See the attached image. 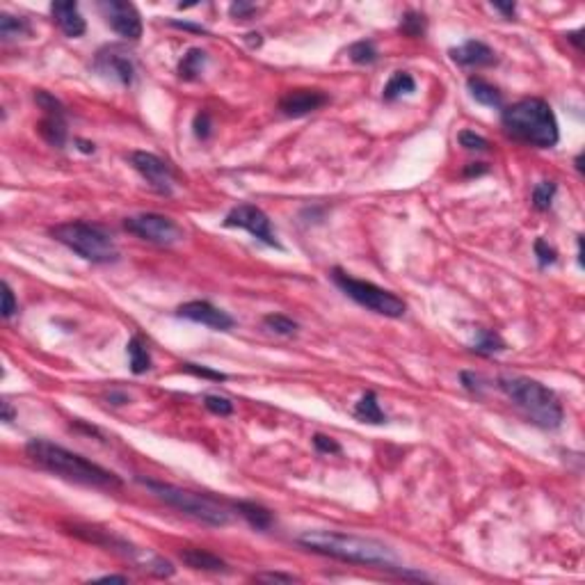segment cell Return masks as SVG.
<instances>
[{
    "label": "cell",
    "instance_id": "cell-42",
    "mask_svg": "<svg viewBox=\"0 0 585 585\" xmlns=\"http://www.w3.org/2000/svg\"><path fill=\"white\" fill-rule=\"evenodd\" d=\"M229 12H231V16H236V18H249L252 14L256 12V7L249 5V3H233L229 7Z\"/></svg>",
    "mask_w": 585,
    "mask_h": 585
},
{
    "label": "cell",
    "instance_id": "cell-30",
    "mask_svg": "<svg viewBox=\"0 0 585 585\" xmlns=\"http://www.w3.org/2000/svg\"><path fill=\"white\" fill-rule=\"evenodd\" d=\"M263 323H266V327L270 331H275V334H279V336H295L297 329H300V325L295 323V320L284 316V314H268L266 318H263Z\"/></svg>",
    "mask_w": 585,
    "mask_h": 585
},
{
    "label": "cell",
    "instance_id": "cell-8",
    "mask_svg": "<svg viewBox=\"0 0 585 585\" xmlns=\"http://www.w3.org/2000/svg\"><path fill=\"white\" fill-rule=\"evenodd\" d=\"M329 277L350 300L357 302L359 307H364V309L384 316V318H403L405 316L407 305H405L403 297L396 295V292L386 290V288H379L377 284H373V281L357 279L353 275H348V272L341 270V268L331 270Z\"/></svg>",
    "mask_w": 585,
    "mask_h": 585
},
{
    "label": "cell",
    "instance_id": "cell-33",
    "mask_svg": "<svg viewBox=\"0 0 585 585\" xmlns=\"http://www.w3.org/2000/svg\"><path fill=\"white\" fill-rule=\"evenodd\" d=\"M203 407H206L208 412L215 414V416H231L233 414V403L224 396H206L203 398Z\"/></svg>",
    "mask_w": 585,
    "mask_h": 585
},
{
    "label": "cell",
    "instance_id": "cell-40",
    "mask_svg": "<svg viewBox=\"0 0 585 585\" xmlns=\"http://www.w3.org/2000/svg\"><path fill=\"white\" fill-rule=\"evenodd\" d=\"M460 379H462V384H464V389L466 391H471V394H475V396H480L483 394V379H480V375H475V373H469V370H464V373H460Z\"/></svg>",
    "mask_w": 585,
    "mask_h": 585
},
{
    "label": "cell",
    "instance_id": "cell-27",
    "mask_svg": "<svg viewBox=\"0 0 585 585\" xmlns=\"http://www.w3.org/2000/svg\"><path fill=\"white\" fill-rule=\"evenodd\" d=\"M555 192H558V185H555V181H540L538 185H535L533 194H531V201H533L535 211H540V213L549 211L551 203H553Z\"/></svg>",
    "mask_w": 585,
    "mask_h": 585
},
{
    "label": "cell",
    "instance_id": "cell-10",
    "mask_svg": "<svg viewBox=\"0 0 585 585\" xmlns=\"http://www.w3.org/2000/svg\"><path fill=\"white\" fill-rule=\"evenodd\" d=\"M222 224L224 227H229V229H245L252 238L261 240L263 245L281 249V242L277 240V233L272 231L270 218L259 206H254V203H238V206H233L227 213V218H224Z\"/></svg>",
    "mask_w": 585,
    "mask_h": 585
},
{
    "label": "cell",
    "instance_id": "cell-11",
    "mask_svg": "<svg viewBox=\"0 0 585 585\" xmlns=\"http://www.w3.org/2000/svg\"><path fill=\"white\" fill-rule=\"evenodd\" d=\"M129 160L133 165V170L140 174V177L151 185V188L170 197L174 192V183H177V177L170 167V162H165L160 155H155L151 151H133L129 155Z\"/></svg>",
    "mask_w": 585,
    "mask_h": 585
},
{
    "label": "cell",
    "instance_id": "cell-31",
    "mask_svg": "<svg viewBox=\"0 0 585 585\" xmlns=\"http://www.w3.org/2000/svg\"><path fill=\"white\" fill-rule=\"evenodd\" d=\"M425 28H427V21H425V16L423 14H418V12H407L403 16V21H401V32L407 35V37H423L425 35Z\"/></svg>",
    "mask_w": 585,
    "mask_h": 585
},
{
    "label": "cell",
    "instance_id": "cell-13",
    "mask_svg": "<svg viewBox=\"0 0 585 585\" xmlns=\"http://www.w3.org/2000/svg\"><path fill=\"white\" fill-rule=\"evenodd\" d=\"M94 69L103 76L114 78V81H119L126 87H131L135 81V64L131 60V55L119 46L101 48L94 57Z\"/></svg>",
    "mask_w": 585,
    "mask_h": 585
},
{
    "label": "cell",
    "instance_id": "cell-15",
    "mask_svg": "<svg viewBox=\"0 0 585 585\" xmlns=\"http://www.w3.org/2000/svg\"><path fill=\"white\" fill-rule=\"evenodd\" d=\"M329 103V96L320 90H290L286 96H281L279 110L286 117H305L320 110Z\"/></svg>",
    "mask_w": 585,
    "mask_h": 585
},
{
    "label": "cell",
    "instance_id": "cell-29",
    "mask_svg": "<svg viewBox=\"0 0 585 585\" xmlns=\"http://www.w3.org/2000/svg\"><path fill=\"white\" fill-rule=\"evenodd\" d=\"M348 57L355 64H373V62H377L379 53L370 39H364V42H357L348 48Z\"/></svg>",
    "mask_w": 585,
    "mask_h": 585
},
{
    "label": "cell",
    "instance_id": "cell-50",
    "mask_svg": "<svg viewBox=\"0 0 585 585\" xmlns=\"http://www.w3.org/2000/svg\"><path fill=\"white\" fill-rule=\"evenodd\" d=\"M174 25H177V28H185V30H194V32H203V28H199V25H190V23H177V21H174Z\"/></svg>",
    "mask_w": 585,
    "mask_h": 585
},
{
    "label": "cell",
    "instance_id": "cell-14",
    "mask_svg": "<svg viewBox=\"0 0 585 585\" xmlns=\"http://www.w3.org/2000/svg\"><path fill=\"white\" fill-rule=\"evenodd\" d=\"M177 316L185 318V320H192V323L206 325L211 329H218V331H227L233 327V318L227 314V311L218 309L215 305H211L206 300L185 302V305H181L177 309Z\"/></svg>",
    "mask_w": 585,
    "mask_h": 585
},
{
    "label": "cell",
    "instance_id": "cell-9",
    "mask_svg": "<svg viewBox=\"0 0 585 585\" xmlns=\"http://www.w3.org/2000/svg\"><path fill=\"white\" fill-rule=\"evenodd\" d=\"M124 229L158 247H172L183 240V229L172 218L160 215V213H142V215L126 218Z\"/></svg>",
    "mask_w": 585,
    "mask_h": 585
},
{
    "label": "cell",
    "instance_id": "cell-26",
    "mask_svg": "<svg viewBox=\"0 0 585 585\" xmlns=\"http://www.w3.org/2000/svg\"><path fill=\"white\" fill-rule=\"evenodd\" d=\"M30 35V25H28L25 18H18L12 14H0V37L9 42V39H18Z\"/></svg>",
    "mask_w": 585,
    "mask_h": 585
},
{
    "label": "cell",
    "instance_id": "cell-32",
    "mask_svg": "<svg viewBox=\"0 0 585 585\" xmlns=\"http://www.w3.org/2000/svg\"><path fill=\"white\" fill-rule=\"evenodd\" d=\"M35 103L44 110V114H66L62 101L55 99V96L51 92H46V90L35 92Z\"/></svg>",
    "mask_w": 585,
    "mask_h": 585
},
{
    "label": "cell",
    "instance_id": "cell-43",
    "mask_svg": "<svg viewBox=\"0 0 585 585\" xmlns=\"http://www.w3.org/2000/svg\"><path fill=\"white\" fill-rule=\"evenodd\" d=\"M0 409H3V421L5 423H12L14 418H16V409L12 407V403H9V401L0 403Z\"/></svg>",
    "mask_w": 585,
    "mask_h": 585
},
{
    "label": "cell",
    "instance_id": "cell-17",
    "mask_svg": "<svg viewBox=\"0 0 585 585\" xmlns=\"http://www.w3.org/2000/svg\"><path fill=\"white\" fill-rule=\"evenodd\" d=\"M51 14L55 18V23L60 25V30L71 37V39H78L83 37L85 30H87V23L81 14V9L73 3V0H57V3L51 5Z\"/></svg>",
    "mask_w": 585,
    "mask_h": 585
},
{
    "label": "cell",
    "instance_id": "cell-28",
    "mask_svg": "<svg viewBox=\"0 0 585 585\" xmlns=\"http://www.w3.org/2000/svg\"><path fill=\"white\" fill-rule=\"evenodd\" d=\"M473 350L478 355H494V353H501L505 350V341L496 334V331H490V329H480L478 331V341Z\"/></svg>",
    "mask_w": 585,
    "mask_h": 585
},
{
    "label": "cell",
    "instance_id": "cell-24",
    "mask_svg": "<svg viewBox=\"0 0 585 585\" xmlns=\"http://www.w3.org/2000/svg\"><path fill=\"white\" fill-rule=\"evenodd\" d=\"M126 353H129V359H131V370L135 375H142L146 370L151 368V355H149V348L140 338V336H133L129 341V345H126Z\"/></svg>",
    "mask_w": 585,
    "mask_h": 585
},
{
    "label": "cell",
    "instance_id": "cell-47",
    "mask_svg": "<svg viewBox=\"0 0 585 585\" xmlns=\"http://www.w3.org/2000/svg\"><path fill=\"white\" fill-rule=\"evenodd\" d=\"M76 144H78V149H81L83 153H94V144H92V142H87V140H81V138H78V140H76Z\"/></svg>",
    "mask_w": 585,
    "mask_h": 585
},
{
    "label": "cell",
    "instance_id": "cell-18",
    "mask_svg": "<svg viewBox=\"0 0 585 585\" xmlns=\"http://www.w3.org/2000/svg\"><path fill=\"white\" fill-rule=\"evenodd\" d=\"M181 560L188 565L190 569H197V572H215V574L229 572V565L224 562L220 555L211 553L206 549H194V547L183 549L181 551Z\"/></svg>",
    "mask_w": 585,
    "mask_h": 585
},
{
    "label": "cell",
    "instance_id": "cell-3",
    "mask_svg": "<svg viewBox=\"0 0 585 585\" xmlns=\"http://www.w3.org/2000/svg\"><path fill=\"white\" fill-rule=\"evenodd\" d=\"M501 124L508 138L535 149H551L560 140L558 119L542 99H521L503 108Z\"/></svg>",
    "mask_w": 585,
    "mask_h": 585
},
{
    "label": "cell",
    "instance_id": "cell-37",
    "mask_svg": "<svg viewBox=\"0 0 585 585\" xmlns=\"http://www.w3.org/2000/svg\"><path fill=\"white\" fill-rule=\"evenodd\" d=\"M3 307H0V314H3V318H12L16 311H18V302L14 297V290L12 286L7 284V281H3Z\"/></svg>",
    "mask_w": 585,
    "mask_h": 585
},
{
    "label": "cell",
    "instance_id": "cell-38",
    "mask_svg": "<svg viewBox=\"0 0 585 585\" xmlns=\"http://www.w3.org/2000/svg\"><path fill=\"white\" fill-rule=\"evenodd\" d=\"M192 129H194V135H197L199 140H208L211 138V129H213V124H211V114L206 110H201L197 112V117H194V124H192Z\"/></svg>",
    "mask_w": 585,
    "mask_h": 585
},
{
    "label": "cell",
    "instance_id": "cell-48",
    "mask_svg": "<svg viewBox=\"0 0 585 585\" xmlns=\"http://www.w3.org/2000/svg\"><path fill=\"white\" fill-rule=\"evenodd\" d=\"M581 35H583V30H577V32H569V35H567V39H569V42H572L574 46H577V48H581Z\"/></svg>",
    "mask_w": 585,
    "mask_h": 585
},
{
    "label": "cell",
    "instance_id": "cell-2",
    "mask_svg": "<svg viewBox=\"0 0 585 585\" xmlns=\"http://www.w3.org/2000/svg\"><path fill=\"white\" fill-rule=\"evenodd\" d=\"M25 455L39 469L76 485L96 487V490H119L124 485L117 473L103 469L101 464L87 460V457L73 451H66L60 444L48 442V439H30L25 444Z\"/></svg>",
    "mask_w": 585,
    "mask_h": 585
},
{
    "label": "cell",
    "instance_id": "cell-41",
    "mask_svg": "<svg viewBox=\"0 0 585 585\" xmlns=\"http://www.w3.org/2000/svg\"><path fill=\"white\" fill-rule=\"evenodd\" d=\"M256 581H268V583H297L300 579H295L292 574H281V572H263L254 577Z\"/></svg>",
    "mask_w": 585,
    "mask_h": 585
},
{
    "label": "cell",
    "instance_id": "cell-46",
    "mask_svg": "<svg viewBox=\"0 0 585 585\" xmlns=\"http://www.w3.org/2000/svg\"><path fill=\"white\" fill-rule=\"evenodd\" d=\"M96 581H110V583H129V577H122V574H108V577H101Z\"/></svg>",
    "mask_w": 585,
    "mask_h": 585
},
{
    "label": "cell",
    "instance_id": "cell-25",
    "mask_svg": "<svg viewBox=\"0 0 585 585\" xmlns=\"http://www.w3.org/2000/svg\"><path fill=\"white\" fill-rule=\"evenodd\" d=\"M203 64H206V53L201 48H190L179 62V76L183 81H197L203 71Z\"/></svg>",
    "mask_w": 585,
    "mask_h": 585
},
{
    "label": "cell",
    "instance_id": "cell-1",
    "mask_svg": "<svg viewBox=\"0 0 585 585\" xmlns=\"http://www.w3.org/2000/svg\"><path fill=\"white\" fill-rule=\"evenodd\" d=\"M297 544L302 549L318 555H327V558H336L353 565H368V567L379 569H398L401 574H405L403 567H398V558L391 547H386L379 540L364 538V535L338 531H307L297 538Z\"/></svg>",
    "mask_w": 585,
    "mask_h": 585
},
{
    "label": "cell",
    "instance_id": "cell-20",
    "mask_svg": "<svg viewBox=\"0 0 585 585\" xmlns=\"http://www.w3.org/2000/svg\"><path fill=\"white\" fill-rule=\"evenodd\" d=\"M233 508H236V512L245 519L252 528H256V531H270L272 528V524H275V516H272V512L268 508H263L261 503H254V501H238V503H233Z\"/></svg>",
    "mask_w": 585,
    "mask_h": 585
},
{
    "label": "cell",
    "instance_id": "cell-16",
    "mask_svg": "<svg viewBox=\"0 0 585 585\" xmlns=\"http://www.w3.org/2000/svg\"><path fill=\"white\" fill-rule=\"evenodd\" d=\"M451 60L460 66H492L496 64V53L490 46L483 42H475V39H469L462 46L451 48L448 51Z\"/></svg>",
    "mask_w": 585,
    "mask_h": 585
},
{
    "label": "cell",
    "instance_id": "cell-4",
    "mask_svg": "<svg viewBox=\"0 0 585 585\" xmlns=\"http://www.w3.org/2000/svg\"><path fill=\"white\" fill-rule=\"evenodd\" d=\"M499 389L512 401V405L542 430H555L562 425V405L549 386L524 375H501Z\"/></svg>",
    "mask_w": 585,
    "mask_h": 585
},
{
    "label": "cell",
    "instance_id": "cell-34",
    "mask_svg": "<svg viewBox=\"0 0 585 585\" xmlns=\"http://www.w3.org/2000/svg\"><path fill=\"white\" fill-rule=\"evenodd\" d=\"M535 256H538L540 268H547V266H553V263L558 261V252H555L544 238H538L535 240Z\"/></svg>",
    "mask_w": 585,
    "mask_h": 585
},
{
    "label": "cell",
    "instance_id": "cell-44",
    "mask_svg": "<svg viewBox=\"0 0 585 585\" xmlns=\"http://www.w3.org/2000/svg\"><path fill=\"white\" fill-rule=\"evenodd\" d=\"M492 7L496 9V12L505 14L508 18H512V16H514V12H516V5H514V3H492Z\"/></svg>",
    "mask_w": 585,
    "mask_h": 585
},
{
    "label": "cell",
    "instance_id": "cell-49",
    "mask_svg": "<svg viewBox=\"0 0 585 585\" xmlns=\"http://www.w3.org/2000/svg\"><path fill=\"white\" fill-rule=\"evenodd\" d=\"M485 172H487V167H485V165H483V167H475V162H473L471 167L466 170L464 174H466V177H473V174H475V177H478V174H485Z\"/></svg>",
    "mask_w": 585,
    "mask_h": 585
},
{
    "label": "cell",
    "instance_id": "cell-19",
    "mask_svg": "<svg viewBox=\"0 0 585 585\" xmlns=\"http://www.w3.org/2000/svg\"><path fill=\"white\" fill-rule=\"evenodd\" d=\"M39 135L55 149H64L69 129H66V114H44V119L37 124Z\"/></svg>",
    "mask_w": 585,
    "mask_h": 585
},
{
    "label": "cell",
    "instance_id": "cell-22",
    "mask_svg": "<svg viewBox=\"0 0 585 585\" xmlns=\"http://www.w3.org/2000/svg\"><path fill=\"white\" fill-rule=\"evenodd\" d=\"M355 416L362 423H370V425L386 423V416H384L382 407L377 403V396L373 391H366L362 398H359V403L355 405Z\"/></svg>",
    "mask_w": 585,
    "mask_h": 585
},
{
    "label": "cell",
    "instance_id": "cell-21",
    "mask_svg": "<svg viewBox=\"0 0 585 585\" xmlns=\"http://www.w3.org/2000/svg\"><path fill=\"white\" fill-rule=\"evenodd\" d=\"M466 87H469V94L473 99L485 105V108H503V94L499 92V87H494L492 83H487L480 76H471L466 81Z\"/></svg>",
    "mask_w": 585,
    "mask_h": 585
},
{
    "label": "cell",
    "instance_id": "cell-23",
    "mask_svg": "<svg viewBox=\"0 0 585 585\" xmlns=\"http://www.w3.org/2000/svg\"><path fill=\"white\" fill-rule=\"evenodd\" d=\"M414 90H416V83H414L412 73H407V71H396L391 78H389V83L384 85L382 99H384V101H396V99H401L403 94H412Z\"/></svg>",
    "mask_w": 585,
    "mask_h": 585
},
{
    "label": "cell",
    "instance_id": "cell-36",
    "mask_svg": "<svg viewBox=\"0 0 585 585\" xmlns=\"http://www.w3.org/2000/svg\"><path fill=\"white\" fill-rule=\"evenodd\" d=\"M314 448L318 453H325V455H338L341 453V444L336 442L334 437H327V435H314Z\"/></svg>",
    "mask_w": 585,
    "mask_h": 585
},
{
    "label": "cell",
    "instance_id": "cell-6",
    "mask_svg": "<svg viewBox=\"0 0 585 585\" xmlns=\"http://www.w3.org/2000/svg\"><path fill=\"white\" fill-rule=\"evenodd\" d=\"M140 483L149 490L155 499H160L165 505L183 512L185 516H192L194 521H201L206 526H227L229 524V512L224 505H220L211 496H203L197 492L183 490V487L160 483V480H149V478H140Z\"/></svg>",
    "mask_w": 585,
    "mask_h": 585
},
{
    "label": "cell",
    "instance_id": "cell-39",
    "mask_svg": "<svg viewBox=\"0 0 585 585\" xmlns=\"http://www.w3.org/2000/svg\"><path fill=\"white\" fill-rule=\"evenodd\" d=\"M183 370H188V373L197 375V377H206V379H215V382H222V379H227L224 373H218V370H211L208 366H197V364H181Z\"/></svg>",
    "mask_w": 585,
    "mask_h": 585
},
{
    "label": "cell",
    "instance_id": "cell-45",
    "mask_svg": "<svg viewBox=\"0 0 585 585\" xmlns=\"http://www.w3.org/2000/svg\"><path fill=\"white\" fill-rule=\"evenodd\" d=\"M108 401H110L112 405H126V403H129V396L122 394V391H110V394H108Z\"/></svg>",
    "mask_w": 585,
    "mask_h": 585
},
{
    "label": "cell",
    "instance_id": "cell-12",
    "mask_svg": "<svg viewBox=\"0 0 585 585\" xmlns=\"http://www.w3.org/2000/svg\"><path fill=\"white\" fill-rule=\"evenodd\" d=\"M99 12L105 18V23L119 37L129 39V42H138L142 37V16L133 3H126V0H101Z\"/></svg>",
    "mask_w": 585,
    "mask_h": 585
},
{
    "label": "cell",
    "instance_id": "cell-35",
    "mask_svg": "<svg viewBox=\"0 0 585 585\" xmlns=\"http://www.w3.org/2000/svg\"><path fill=\"white\" fill-rule=\"evenodd\" d=\"M457 140H460V144L464 146V149H469V151H487V149H490V142H487V138L478 135L475 131H462L460 135H457Z\"/></svg>",
    "mask_w": 585,
    "mask_h": 585
},
{
    "label": "cell",
    "instance_id": "cell-7",
    "mask_svg": "<svg viewBox=\"0 0 585 585\" xmlns=\"http://www.w3.org/2000/svg\"><path fill=\"white\" fill-rule=\"evenodd\" d=\"M71 535H76V538H81L85 542L99 544V547H103L105 551L117 553L119 558L133 562L138 569L149 572V574H153V577L165 579V577H172L174 574L172 562L162 560L160 555H155V553H149L146 549L135 547V544L126 542L122 538H117V535H112L110 531L94 528V526H71Z\"/></svg>",
    "mask_w": 585,
    "mask_h": 585
},
{
    "label": "cell",
    "instance_id": "cell-51",
    "mask_svg": "<svg viewBox=\"0 0 585 585\" xmlns=\"http://www.w3.org/2000/svg\"><path fill=\"white\" fill-rule=\"evenodd\" d=\"M581 162H583V155H577V170H579V172L583 170V165H581Z\"/></svg>",
    "mask_w": 585,
    "mask_h": 585
},
{
    "label": "cell",
    "instance_id": "cell-5",
    "mask_svg": "<svg viewBox=\"0 0 585 585\" xmlns=\"http://www.w3.org/2000/svg\"><path fill=\"white\" fill-rule=\"evenodd\" d=\"M51 236L90 263H114L119 259V247L114 245L110 233L90 222H62L51 229Z\"/></svg>",
    "mask_w": 585,
    "mask_h": 585
}]
</instances>
